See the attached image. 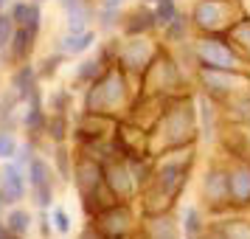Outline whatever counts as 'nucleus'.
I'll return each mask as SVG.
<instances>
[{"label":"nucleus","instance_id":"33","mask_svg":"<svg viewBox=\"0 0 250 239\" xmlns=\"http://www.w3.org/2000/svg\"><path fill=\"white\" fill-rule=\"evenodd\" d=\"M121 3H124V0H102V9H107V12H118Z\"/></svg>","mask_w":250,"mask_h":239},{"label":"nucleus","instance_id":"18","mask_svg":"<svg viewBox=\"0 0 250 239\" xmlns=\"http://www.w3.org/2000/svg\"><path fill=\"white\" fill-rule=\"evenodd\" d=\"M17 155V141L9 130H0V160H12Z\"/></svg>","mask_w":250,"mask_h":239},{"label":"nucleus","instance_id":"38","mask_svg":"<svg viewBox=\"0 0 250 239\" xmlns=\"http://www.w3.org/2000/svg\"><path fill=\"white\" fill-rule=\"evenodd\" d=\"M6 3H9V0H0V12H3V6H6Z\"/></svg>","mask_w":250,"mask_h":239},{"label":"nucleus","instance_id":"10","mask_svg":"<svg viewBox=\"0 0 250 239\" xmlns=\"http://www.w3.org/2000/svg\"><path fill=\"white\" fill-rule=\"evenodd\" d=\"M149 57V48L144 43H129V45L121 51V62L126 68H144V62Z\"/></svg>","mask_w":250,"mask_h":239},{"label":"nucleus","instance_id":"37","mask_svg":"<svg viewBox=\"0 0 250 239\" xmlns=\"http://www.w3.org/2000/svg\"><path fill=\"white\" fill-rule=\"evenodd\" d=\"M3 208H6V197H3V192H0V214H3Z\"/></svg>","mask_w":250,"mask_h":239},{"label":"nucleus","instance_id":"6","mask_svg":"<svg viewBox=\"0 0 250 239\" xmlns=\"http://www.w3.org/2000/svg\"><path fill=\"white\" fill-rule=\"evenodd\" d=\"M104 180H107V186L113 189L115 197H124V194H129V192H132V186H135L132 172L126 169V166H121V163L107 166V172H104Z\"/></svg>","mask_w":250,"mask_h":239},{"label":"nucleus","instance_id":"32","mask_svg":"<svg viewBox=\"0 0 250 239\" xmlns=\"http://www.w3.org/2000/svg\"><path fill=\"white\" fill-rule=\"evenodd\" d=\"M59 59H62V54H57V57H51V59H45V68L40 70V76H51L54 70H57V65H59Z\"/></svg>","mask_w":250,"mask_h":239},{"label":"nucleus","instance_id":"1","mask_svg":"<svg viewBox=\"0 0 250 239\" xmlns=\"http://www.w3.org/2000/svg\"><path fill=\"white\" fill-rule=\"evenodd\" d=\"M124 96V79L118 70H107L93 82L90 93H87V110L90 113H107L113 104L121 102Z\"/></svg>","mask_w":250,"mask_h":239},{"label":"nucleus","instance_id":"4","mask_svg":"<svg viewBox=\"0 0 250 239\" xmlns=\"http://www.w3.org/2000/svg\"><path fill=\"white\" fill-rule=\"evenodd\" d=\"M126 222H129V214L126 208H118V205H110L99 214V231L104 234V239H118L126 231Z\"/></svg>","mask_w":250,"mask_h":239},{"label":"nucleus","instance_id":"31","mask_svg":"<svg viewBox=\"0 0 250 239\" xmlns=\"http://www.w3.org/2000/svg\"><path fill=\"white\" fill-rule=\"evenodd\" d=\"M183 31H186V23H183V17H174V23L169 25V37H171V40H177V37H183Z\"/></svg>","mask_w":250,"mask_h":239},{"label":"nucleus","instance_id":"11","mask_svg":"<svg viewBox=\"0 0 250 239\" xmlns=\"http://www.w3.org/2000/svg\"><path fill=\"white\" fill-rule=\"evenodd\" d=\"M6 225H9V231H14L17 237H23L25 231L31 228V214L23 211V208H12L9 217H6Z\"/></svg>","mask_w":250,"mask_h":239},{"label":"nucleus","instance_id":"5","mask_svg":"<svg viewBox=\"0 0 250 239\" xmlns=\"http://www.w3.org/2000/svg\"><path fill=\"white\" fill-rule=\"evenodd\" d=\"M34 40L37 37L25 28V25H17L12 34V43H9V48L6 51H0L6 59H12V62H25V57L31 54V48H34Z\"/></svg>","mask_w":250,"mask_h":239},{"label":"nucleus","instance_id":"26","mask_svg":"<svg viewBox=\"0 0 250 239\" xmlns=\"http://www.w3.org/2000/svg\"><path fill=\"white\" fill-rule=\"evenodd\" d=\"M149 231H152V239H174V231L166 219H155Z\"/></svg>","mask_w":250,"mask_h":239},{"label":"nucleus","instance_id":"36","mask_svg":"<svg viewBox=\"0 0 250 239\" xmlns=\"http://www.w3.org/2000/svg\"><path fill=\"white\" fill-rule=\"evenodd\" d=\"M59 3H62V9H65V12H68V9H73V6H76V3H82V0H59Z\"/></svg>","mask_w":250,"mask_h":239},{"label":"nucleus","instance_id":"12","mask_svg":"<svg viewBox=\"0 0 250 239\" xmlns=\"http://www.w3.org/2000/svg\"><path fill=\"white\" fill-rule=\"evenodd\" d=\"M20 102V96L14 90H9L3 99H0V130H9L12 127V115H14V107Z\"/></svg>","mask_w":250,"mask_h":239},{"label":"nucleus","instance_id":"29","mask_svg":"<svg viewBox=\"0 0 250 239\" xmlns=\"http://www.w3.org/2000/svg\"><path fill=\"white\" fill-rule=\"evenodd\" d=\"M51 107H54V113L57 115H65V110H68V93H54V99H51Z\"/></svg>","mask_w":250,"mask_h":239},{"label":"nucleus","instance_id":"27","mask_svg":"<svg viewBox=\"0 0 250 239\" xmlns=\"http://www.w3.org/2000/svg\"><path fill=\"white\" fill-rule=\"evenodd\" d=\"M51 222H54V231H59V234H68V231H70V217L65 214L62 208H57V211H54Z\"/></svg>","mask_w":250,"mask_h":239},{"label":"nucleus","instance_id":"39","mask_svg":"<svg viewBox=\"0 0 250 239\" xmlns=\"http://www.w3.org/2000/svg\"><path fill=\"white\" fill-rule=\"evenodd\" d=\"M37 3H42V0H37Z\"/></svg>","mask_w":250,"mask_h":239},{"label":"nucleus","instance_id":"8","mask_svg":"<svg viewBox=\"0 0 250 239\" xmlns=\"http://www.w3.org/2000/svg\"><path fill=\"white\" fill-rule=\"evenodd\" d=\"M200 57L208 62V65H214V68H233L236 62L230 57V51L225 45H219V43H203L200 45Z\"/></svg>","mask_w":250,"mask_h":239},{"label":"nucleus","instance_id":"21","mask_svg":"<svg viewBox=\"0 0 250 239\" xmlns=\"http://www.w3.org/2000/svg\"><path fill=\"white\" fill-rule=\"evenodd\" d=\"M57 172L62 180H70L73 177V169H70V158H68V149L59 147L57 149Z\"/></svg>","mask_w":250,"mask_h":239},{"label":"nucleus","instance_id":"40","mask_svg":"<svg viewBox=\"0 0 250 239\" xmlns=\"http://www.w3.org/2000/svg\"><path fill=\"white\" fill-rule=\"evenodd\" d=\"M0 180H3V177H0Z\"/></svg>","mask_w":250,"mask_h":239},{"label":"nucleus","instance_id":"17","mask_svg":"<svg viewBox=\"0 0 250 239\" xmlns=\"http://www.w3.org/2000/svg\"><path fill=\"white\" fill-rule=\"evenodd\" d=\"M45 132L51 138H54V141H59V144H62V138H65V132H68V124H65V115H51V118H48V124H45Z\"/></svg>","mask_w":250,"mask_h":239},{"label":"nucleus","instance_id":"2","mask_svg":"<svg viewBox=\"0 0 250 239\" xmlns=\"http://www.w3.org/2000/svg\"><path fill=\"white\" fill-rule=\"evenodd\" d=\"M28 172H23L14 160H6V166H3V180H0V192L6 197V205H14L17 200H23L25 192H28V177H25Z\"/></svg>","mask_w":250,"mask_h":239},{"label":"nucleus","instance_id":"35","mask_svg":"<svg viewBox=\"0 0 250 239\" xmlns=\"http://www.w3.org/2000/svg\"><path fill=\"white\" fill-rule=\"evenodd\" d=\"M82 239H104V234H102V231H93V228H87V231L82 234Z\"/></svg>","mask_w":250,"mask_h":239},{"label":"nucleus","instance_id":"13","mask_svg":"<svg viewBox=\"0 0 250 239\" xmlns=\"http://www.w3.org/2000/svg\"><path fill=\"white\" fill-rule=\"evenodd\" d=\"M28 183L31 186H42V183H51V169L42 158H34L28 163Z\"/></svg>","mask_w":250,"mask_h":239},{"label":"nucleus","instance_id":"23","mask_svg":"<svg viewBox=\"0 0 250 239\" xmlns=\"http://www.w3.org/2000/svg\"><path fill=\"white\" fill-rule=\"evenodd\" d=\"M34 203L40 205V208H48V205L54 203V189H51V183L34 186Z\"/></svg>","mask_w":250,"mask_h":239},{"label":"nucleus","instance_id":"14","mask_svg":"<svg viewBox=\"0 0 250 239\" xmlns=\"http://www.w3.org/2000/svg\"><path fill=\"white\" fill-rule=\"evenodd\" d=\"M152 25H158L155 14L135 12L132 17H129V23H126V31H129V34H141V31H146V28H152Z\"/></svg>","mask_w":250,"mask_h":239},{"label":"nucleus","instance_id":"3","mask_svg":"<svg viewBox=\"0 0 250 239\" xmlns=\"http://www.w3.org/2000/svg\"><path fill=\"white\" fill-rule=\"evenodd\" d=\"M73 177H76V183H79L82 197H90L93 192H99V189L104 186V172H102V166H99L96 160H90V158H84L79 166H76Z\"/></svg>","mask_w":250,"mask_h":239},{"label":"nucleus","instance_id":"24","mask_svg":"<svg viewBox=\"0 0 250 239\" xmlns=\"http://www.w3.org/2000/svg\"><path fill=\"white\" fill-rule=\"evenodd\" d=\"M177 174H180L177 166H166V169L160 172V189H163V192H171V189L177 186V180H180Z\"/></svg>","mask_w":250,"mask_h":239},{"label":"nucleus","instance_id":"7","mask_svg":"<svg viewBox=\"0 0 250 239\" xmlns=\"http://www.w3.org/2000/svg\"><path fill=\"white\" fill-rule=\"evenodd\" d=\"M34 87H37V70L31 65H20L12 76V90L20 96V102H28Z\"/></svg>","mask_w":250,"mask_h":239},{"label":"nucleus","instance_id":"34","mask_svg":"<svg viewBox=\"0 0 250 239\" xmlns=\"http://www.w3.org/2000/svg\"><path fill=\"white\" fill-rule=\"evenodd\" d=\"M203 115H205V135H211V110H208L205 102H203Z\"/></svg>","mask_w":250,"mask_h":239},{"label":"nucleus","instance_id":"16","mask_svg":"<svg viewBox=\"0 0 250 239\" xmlns=\"http://www.w3.org/2000/svg\"><path fill=\"white\" fill-rule=\"evenodd\" d=\"M14 28H17V23H14L12 12H0V51H6V48H9Z\"/></svg>","mask_w":250,"mask_h":239},{"label":"nucleus","instance_id":"28","mask_svg":"<svg viewBox=\"0 0 250 239\" xmlns=\"http://www.w3.org/2000/svg\"><path fill=\"white\" fill-rule=\"evenodd\" d=\"M236 197H250V172H239L236 174Z\"/></svg>","mask_w":250,"mask_h":239},{"label":"nucleus","instance_id":"19","mask_svg":"<svg viewBox=\"0 0 250 239\" xmlns=\"http://www.w3.org/2000/svg\"><path fill=\"white\" fill-rule=\"evenodd\" d=\"M76 76L84 82H96L99 76H102V62L99 59H87V62H82L79 70H76Z\"/></svg>","mask_w":250,"mask_h":239},{"label":"nucleus","instance_id":"22","mask_svg":"<svg viewBox=\"0 0 250 239\" xmlns=\"http://www.w3.org/2000/svg\"><path fill=\"white\" fill-rule=\"evenodd\" d=\"M34 144H23V147H17V155H14V163L20 166L23 172H28V163L34 160Z\"/></svg>","mask_w":250,"mask_h":239},{"label":"nucleus","instance_id":"25","mask_svg":"<svg viewBox=\"0 0 250 239\" xmlns=\"http://www.w3.org/2000/svg\"><path fill=\"white\" fill-rule=\"evenodd\" d=\"M31 6H34V3H23V0H17V3L12 6L14 23H17V25H25V23H28V17H31Z\"/></svg>","mask_w":250,"mask_h":239},{"label":"nucleus","instance_id":"20","mask_svg":"<svg viewBox=\"0 0 250 239\" xmlns=\"http://www.w3.org/2000/svg\"><path fill=\"white\" fill-rule=\"evenodd\" d=\"M155 20H158V25H169L174 20V0H160L158 12H155Z\"/></svg>","mask_w":250,"mask_h":239},{"label":"nucleus","instance_id":"15","mask_svg":"<svg viewBox=\"0 0 250 239\" xmlns=\"http://www.w3.org/2000/svg\"><path fill=\"white\" fill-rule=\"evenodd\" d=\"M197 20L205 28H214L219 23V6H214V3H200L197 6Z\"/></svg>","mask_w":250,"mask_h":239},{"label":"nucleus","instance_id":"9","mask_svg":"<svg viewBox=\"0 0 250 239\" xmlns=\"http://www.w3.org/2000/svg\"><path fill=\"white\" fill-rule=\"evenodd\" d=\"M96 43V34L93 31H82V34H65L62 40H59L57 51L59 54H82V51H87V48Z\"/></svg>","mask_w":250,"mask_h":239},{"label":"nucleus","instance_id":"30","mask_svg":"<svg viewBox=\"0 0 250 239\" xmlns=\"http://www.w3.org/2000/svg\"><path fill=\"white\" fill-rule=\"evenodd\" d=\"M197 231H200V222H197V211H194V208H188V211H186V234H188V237H197Z\"/></svg>","mask_w":250,"mask_h":239}]
</instances>
